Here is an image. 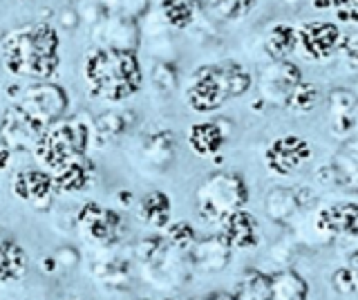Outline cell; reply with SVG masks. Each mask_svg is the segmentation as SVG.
I'll return each instance as SVG.
<instances>
[{"mask_svg":"<svg viewBox=\"0 0 358 300\" xmlns=\"http://www.w3.org/2000/svg\"><path fill=\"white\" fill-rule=\"evenodd\" d=\"M3 57L11 74L50 79L59 68V34L50 25L18 29L5 41Z\"/></svg>","mask_w":358,"mask_h":300,"instance_id":"6da1fadb","label":"cell"},{"mask_svg":"<svg viewBox=\"0 0 358 300\" xmlns=\"http://www.w3.org/2000/svg\"><path fill=\"white\" fill-rule=\"evenodd\" d=\"M85 81L96 97L123 101L141 87V68L132 52L126 50H94L83 65Z\"/></svg>","mask_w":358,"mask_h":300,"instance_id":"7a4b0ae2","label":"cell"},{"mask_svg":"<svg viewBox=\"0 0 358 300\" xmlns=\"http://www.w3.org/2000/svg\"><path fill=\"white\" fill-rule=\"evenodd\" d=\"M251 87V76L238 63L206 65L195 72V79L186 92L188 106L195 113H213L224 106L229 97L244 94Z\"/></svg>","mask_w":358,"mask_h":300,"instance_id":"3957f363","label":"cell"},{"mask_svg":"<svg viewBox=\"0 0 358 300\" xmlns=\"http://www.w3.org/2000/svg\"><path fill=\"white\" fill-rule=\"evenodd\" d=\"M87 146V132L78 121H52L34 143V150L45 166L61 171L63 166L78 162Z\"/></svg>","mask_w":358,"mask_h":300,"instance_id":"277c9868","label":"cell"},{"mask_svg":"<svg viewBox=\"0 0 358 300\" xmlns=\"http://www.w3.org/2000/svg\"><path fill=\"white\" fill-rule=\"evenodd\" d=\"M246 202V186L238 175L217 173L201 184L197 193V210L206 222H222Z\"/></svg>","mask_w":358,"mask_h":300,"instance_id":"5b68a950","label":"cell"},{"mask_svg":"<svg viewBox=\"0 0 358 300\" xmlns=\"http://www.w3.org/2000/svg\"><path fill=\"white\" fill-rule=\"evenodd\" d=\"M311 157V148L305 139H300L296 135H287L275 139L271 146H268L264 159L266 166L271 169L275 175H289L294 173L300 164H305Z\"/></svg>","mask_w":358,"mask_h":300,"instance_id":"8992f818","label":"cell"},{"mask_svg":"<svg viewBox=\"0 0 358 300\" xmlns=\"http://www.w3.org/2000/svg\"><path fill=\"white\" fill-rule=\"evenodd\" d=\"M296 38L309 59H327L341 45L343 34L334 23H307L296 29Z\"/></svg>","mask_w":358,"mask_h":300,"instance_id":"52a82bcc","label":"cell"},{"mask_svg":"<svg viewBox=\"0 0 358 300\" xmlns=\"http://www.w3.org/2000/svg\"><path fill=\"white\" fill-rule=\"evenodd\" d=\"M63 108H65V97L59 87H52V85L31 87L20 103L22 113L29 115L34 121H38L41 126L52 124V121L63 113Z\"/></svg>","mask_w":358,"mask_h":300,"instance_id":"ba28073f","label":"cell"},{"mask_svg":"<svg viewBox=\"0 0 358 300\" xmlns=\"http://www.w3.org/2000/svg\"><path fill=\"white\" fill-rule=\"evenodd\" d=\"M220 236L227 240L231 249H251L260 244V224L251 213L240 208L222 220Z\"/></svg>","mask_w":358,"mask_h":300,"instance_id":"9c48e42d","label":"cell"},{"mask_svg":"<svg viewBox=\"0 0 358 300\" xmlns=\"http://www.w3.org/2000/svg\"><path fill=\"white\" fill-rule=\"evenodd\" d=\"M11 191H14L16 197L25 199L31 206H41L45 208L52 202L54 195V182L52 175L43 173V171H22L14 177L11 182Z\"/></svg>","mask_w":358,"mask_h":300,"instance_id":"30bf717a","label":"cell"},{"mask_svg":"<svg viewBox=\"0 0 358 300\" xmlns=\"http://www.w3.org/2000/svg\"><path fill=\"white\" fill-rule=\"evenodd\" d=\"M356 222H358V210L354 202H343V204H331L322 208L316 215V229L318 233L327 238L334 236H356Z\"/></svg>","mask_w":358,"mask_h":300,"instance_id":"8fae6325","label":"cell"},{"mask_svg":"<svg viewBox=\"0 0 358 300\" xmlns=\"http://www.w3.org/2000/svg\"><path fill=\"white\" fill-rule=\"evenodd\" d=\"M78 227L87 238L96 242H108L110 238H115V231L119 229V215L99 204H87L78 213Z\"/></svg>","mask_w":358,"mask_h":300,"instance_id":"7c38bea8","label":"cell"},{"mask_svg":"<svg viewBox=\"0 0 358 300\" xmlns=\"http://www.w3.org/2000/svg\"><path fill=\"white\" fill-rule=\"evenodd\" d=\"M231 247L227 244L222 236L217 238H206L197 244H193V262L199 271H222L224 266L229 264V255H231Z\"/></svg>","mask_w":358,"mask_h":300,"instance_id":"4fadbf2b","label":"cell"},{"mask_svg":"<svg viewBox=\"0 0 358 300\" xmlns=\"http://www.w3.org/2000/svg\"><path fill=\"white\" fill-rule=\"evenodd\" d=\"M222 143H224V132L217 124H213V121L195 124L188 132V146L193 148L199 157H208V155L220 152Z\"/></svg>","mask_w":358,"mask_h":300,"instance_id":"5bb4252c","label":"cell"},{"mask_svg":"<svg viewBox=\"0 0 358 300\" xmlns=\"http://www.w3.org/2000/svg\"><path fill=\"white\" fill-rule=\"evenodd\" d=\"M268 292L271 300H307L309 287L296 271H280L268 276Z\"/></svg>","mask_w":358,"mask_h":300,"instance_id":"9a60e30c","label":"cell"},{"mask_svg":"<svg viewBox=\"0 0 358 300\" xmlns=\"http://www.w3.org/2000/svg\"><path fill=\"white\" fill-rule=\"evenodd\" d=\"M27 269V255L14 242H0V280H18Z\"/></svg>","mask_w":358,"mask_h":300,"instance_id":"2e32d148","label":"cell"},{"mask_svg":"<svg viewBox=\"0 0 358 300\" xmlns=\"http://www.w3.org/2000/svg\"><path fill=\"white\" fill-rule=\"evenodd\" d=\"M139 215L152 227H166L168 220H171V199L166 193L152 191L141 199V208Z\"/></svg>","mask_w":358,"mask_h":300,"instance_id":"e0dca14e","label":"cell"},{"mask_svg":"<svg viewBox=\"0 0 358 300\" xmlns=\"http://www.w3.org/2000/svg\"><path fill=\"white\" fill-rule=\"evenodd\" d=\"M233 300H271V292H268V276L260 271H249L244 273L238 289L231 294Z\"/></svg>","mask_w":358,"mask_h":300,"instance_id":"ac0fdd59","label":"cell"},{"mask_svg":"<svg viewBox=\"0 0 358 300\" xmlns=\"http://www.w3.org/2000/svg\"><path fill=\"white\" fill-rule=\"evenodd\" d=\"M52 182H54V191H63V193L81 191L87 184V166H83L81 162L67 164L61 171H56Z\"/></svg>","mask_w":358,"mask_h":300,"instance_id":"d6986e66","label":"cell"},{"mask_svg":"<svg viewBox=\"0 0 358 300\" xmlns=\"http://www.w3.org/2000/svg\"><path fill=\"white\" fill-rule=\"evenodd\" d=\"M266 48L268 52H271V57L273 59H285L289 57L291 52H294V48L298 45V38H296V27H291V25H285V23H280L275 25L271 31H268V38H266Z\"/></svg>","mask_w":358,"mask_h":300,"instance_id":"ffe728a7","label":"cell"},{"mask_svg":"<svg viewBox=\"0 0 358 300\" xmlns=\"http://www.w3.org/2000/svg\"><path fill=\"white\" fill-rule=\"evenodd\" d=\"M318 101H320L318 87L313 83H302V81L285 97V106L291 113H309V110L318 106Z\"/></svg>","mask_w":358,"mask_h":300,"instance_id":"44dd1931","label":"cell"},{"mask_svg":"<svg viewBox=\"0 0 358 300\" xmlns=\"http://www.w3.org/2000/svg\"><path fill=\"white\" fill-rule=\"evenodd\" d=\"M257 0H197V5L210 9L222 18H242L253 9Z\"/></svg>","mask_w":358,"mask_h":300,"instance_id":"7402d4cb","label":"cell"},{"mask_svg":"<svg viewBox=\"0 0 358 300\" xmlns=\"http://www.w3.org/2000/svg\"><path fill=\"white\" fill-rule=\"evenodd\" d=\"M197 0H164V14L175 27H186L195 18Z\"/></svg>","mask_w":358,"mask_h":300,"instance_id":"603a6c76","label":"cell"},{"mask_svg":"<svg viewBox=\"0 0 358 300\" xmlns=\"http://www.w3.org/2000/svg\"><path fill=\"white\" fill-rule=\"evenodd\" d=\"M168 242L177 249H188L195 244V231L188 222H179V224H173L168 229Z\"/></svg>","mask_w":358,"mask_h":300,"instance_id":"cb8c5ba5","label":"cell"},{"mask_svg":"<svg viewBox=\"0 0 358 300\" xmlns=\"http://www.w3.org/2000/svg\"><path fill=\"white\" fill-rule=\"evenodd\" d=\"M334 287L336 292L341 294H354L356 292V266L352 262V266H345V269H338L334 273Z\"/></svg>","mask_w":358,"mask_h":300,"instance_id":"d4e9b609","label":"cell"},{"mask_svg":"<svg viewBox=\"0 0 358 300\" xmlns=\"http://www.w3.org/2000/svg\"><path fill=\"white\" fill-rule=\"evenodd\" d=\"M7 164H9V150L5 146H0V171H3Z\"/></svg>","mask_w":358,"mask_h":300,"instance_id":"484cf974","label":"cell"},{"mask_svg":"<svg viewBox=\"0 0 358 300\" xmlns=\"http://www.w3.org/2000/svg\"><path fill=\"white\" fill-rule=\"evenodd\" d=\"M204 300H233V296H231V294H210V296L204 298Z\"/></svg>","mask_w":358,"mask_h":300,"instance_id":"4316f807","label":"cell"},{"mask_svg":"<svg viewBox=\"0 0 358 300\" xmlns=\"http://www.w3.org/2000/svg\"><path fill=\"white\" fill-rule=\"evenodd\" d=\"M313 7H316V9H327V7H331V3H329V0H313Z\"/></svg>","mask_w":358,"mask_h":300,"instance_id":"83f0119b","label":"cell"},{"mask_svg":"<svg viewBox=\"0 0 358 300\" xmlns=\"http://www.w3.org/2000/svg\"><path fill=\"white\" fill-rule=\"evenodd\" d=\"M166 300H175V298H166Z\"/></svg>","mask_w":358,"mask_h":300,"instance_id":"f1b7e54d","label":"cell"}]
</instances>
